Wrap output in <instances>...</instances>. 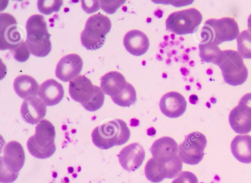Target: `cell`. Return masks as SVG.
<instances>
[{
  "instance_id": "1",
  "label": "cell",
  "mask_w": 251,
  "mask_h": 183,
  "mask_svg": "<svg viewBox=\"0 0 251 183\" xmlns=\"http://www.w3.org/2000/svg\"><path fill=\"white\" fill-rule=\"evenodd\" d=\"M130 136L126 123L119 119H113L96 127L91 137L93 143L101 149L126 143Z\"/></svg>"
},
{
  "instance_id": "2",
  "label": "cell",
  "mask_w": 251,
  "mask_h": 183,
  "mask_svg": "<svg viewBox=\"0 0 251 183\" xmlns=\"http://www.w3.org/2000/svg\"><path fill=\"white\" fill-rule=\"evenodd\" d=\"M55 136V128L52 124L47 119L41 120L35 127V134L27 141L30 154L40 159L51 157L56 150Z\"/></svg>"
},
{
  "instance_id": "3",
  "label": "cell",
  "mask_w": 251,
  "mask_h": 183,
  "mask_svg": "<svg viewBox=\"0 0 251 183\" xmlns=\"http://www.w3.org/2000/svg\"><path fill=\"white\" fill-rule=\"evenodd\" d=\"M201 34L203 39L201 42H210L217 46L236 38L239 29L233 18L210 19L205 22Z\"/></svg>"
},
{
  "instance_id": "4",
  "label": "cell",
  "mask_w": 251,
  "mask_h": 183,
  "mask_svg": "<svg viewBox=\"0 0 251 183\" xmlns=\"http://www.w3.org/2000/svg\"><path fill=\"white\" fill-rule=\"evenodd\" d=\"M217 65L222 71L225 82L230 85H240L247 79L248 69L243 58L237 51L222 50Z\"/></svg>"
},
{
  "instance_id": "5",
  "label": "cell",
  "mask_w": 251,
  "mask_h": 183,
  "mask_svg": "<svg viewBox=\"0 0 251 183\" xmlns=\"http://www.w3.org/2000/svg\"><path fill=\"white\" fill-rule=\"evenodd\" d=\"M111 28L110 19L102 14L91 16L80 34L81 44L88 50H96L102 46L106 35Z\"/></svg>"
},
{
  "instance_id": "6",
  "label": "cell",
  "mask_w": 251,
  "mask_h": 183,
  "mask_svg": "<svg viewBox=\"0 0 251 183\" xmlns=\"http://www.w3.org/2000/svg\"><path fill=\"white\" fill-rule=\"evenodd\" d=\"M202 20L201 13L191 8L171 13L166 21L167 29L173 33L185 35L193 33Z\"/></svg>"
},
{
  "instance_id": "7",
  "label": "cell",
  "mask_w": 251,
  "mask_h": 183,
  "mask_svg": "<svg viewBox=\"0 0 251 183\" xmlns=\"http://www.w3.org/2000/svg\"><path fill=\"white\" fill-rule=\"evenodd\" d=\"M205 136L199 132L188 134L178 146V156L182 162L190 165L198 164L203 159L206 146Z\"/></svg>"
},
{
  "instance_id": "8",
  "label": "cell",
  "mask_w": 251,
  "mask_h": 183,
  "mask_svg": "<svg viewBox=\"0 0 251 183\" xmlns=\"http://www.w3.org/2000/svg\"><path fill=\"white\" fill-rule=\"evenodd\" d=\"M182 162L178 155L168 162L158 161L153 157L146 163L145 174L147 179L152 183H159L165 178L177 177L181 172Z\"/></svg>"
},
{
  "instance_id": "9",
  "label": "cell",
  "mask_w": 251,
  "mask_h": 183,
  "mask_svg": "<svg viewBox=\"0 0 251 183\" xmlns=\"http://www.w3.org/2000/svg\"><path fill=\"white\" fill-rule=\"evenodd\" d=\"M229 122L233 130L239 134L251 131V93L245 94L229 114Z\"/></svg>"
},
{
  "instance_id": "10",
  "label": "cell",
  "mask_w": 251,
  "mask_h": 183,
  "mask_svg": "<svg viewBox=\"0 0 251 183\" xmlns=\"http://www.w3.org/2000/svg\"><path fill=\"white\" fill-rule=\"evenodd\" d=\"M0 158L1 165L19 175L25 160V154L23 146L17 141L8 142L5 145L3 155Z\"/></svg>"
},
{
  "instance_id": "11",
  "label": "cell",
  "mask_w": 251,
  "mask_h": 183,
  "mask_svg": "<svg viewBox=\"0 0 251 183\" xmlns=\"http://www.w3.org/2000/svg\"><path fill=\"white\" fill-rule=\"evenodd\" d=\"M83 66L81 58L72 53L63 56L58 62L55 69L57 78L63 82H71L80 73Z\"/></svg>"
},
{
  "instance_id": "12",
  "label": "cell",
  "mask_w": 251,
  "mask_h": 183,
  "mask_svg": "<svg viewBox=\"0 0 251 183\" xmlns=\"http://www.w3.org/2000/svg\"><path fill=\"white\" fill-rule=\"evenodd\" d=\"M119 163L126 171H134L142 164L145 151L139 143H131L124 147L118 155Z\"/></svg>"
},
{
  "instance_id": "13",
  "label": "cell",
  "mask_w": 251,
  "mask_h": 183,
  "mask_svg": "<svg viewBox=\"0 0 251 183\" xmlns=\"http://www.w3.org/2000/svg\"><path fill=\"white\" fill-rule=\"evenodd\" d=\"M187 107L184 97L178 92H170L164 94L160 99L159 107L161 112L170 118L182 115Z\"/></svg>"
},
{
  "instance_id": "14",
  "label": "cell",
  "mask_w": 251,
  "mask_h": 183,
  "mask_svg": "<svg viewBox=\"0 0 251 183\" xmlns=\"http://www.w3.org/2000/svg\"><path fill=\"white\" fill-rule=\"evenodd\" d=\"M95 85L84 75H79L70 82L69 92L71 98L81 105L87 103L94 93Z\"/></svg>"
},
{
  "instance_id": "15",
  "label": "cell",
  "mask_w": 251,
  "mask_h": 183,
  "mask_svg": "<svg viewBox=\"0 0 251 183\" xmlns=\"http://www.w3.org/2000/svg\"><path fill=\"white\" fill-rule=\"evenodd\" d=\"M27 38L25 42L37 44L50 40L46 22L43 16L34 14L27 20L25 24Z\"/></svg>"
},
{
  "instance_id": "16",
  "label": "cell",
  "mask_w": 251,
  "mask_h": 183,
  "mask_svg": "<svg viewBox=\"0 0 251 183\" xmlns=\"http://www.w3.org/2000/svg\"><path fill=\"white\" fill-rule=\"evenodd\" d=\"M151 152L155 160L168 162L178 155V146L173 138L163 137L154 141L151 146Z\"/></svg>"
},
{
  "instance_id": "17",
  "label": "cell",
  "mask_w": 251,
  "mask_h": 183,
  "mask_svg": "<svg viewBox=\"0 0 251 183\" xmlns=\"http://www.w3.org/2000/svg\"><path fill=\"white\" fill-rule=\"evenodd\" d=\"M47 111L46 105L39 97H33L25 99L21 107V114L26 122L35 124L45 117Z\"/></svg>"
},
{
  "instance_id": "18",
  "label": "cell",
  "mask_w": 251,
  "mask_h": 183,
  "mask_svg": "<svg viewBox=\"0 0 251 183\" xmlns=\"http://www.w3.org/2000/svg\"><path fill=\"white\" fill-rule=\"evenodd\" d=\"M125 47L130 54L141 56L149 49L150 43L147 35L139 30H131L125 35L123 40Z\"/></svg>"
},
{
  "instance_id": "19",
  "label": "cell",
  "mask_w": 251,
  "mask_h": 183,
  "mask_svg": "<svg viewBox=\"0 0 251 183\" xmlns=\"http://www.w3.org/2000/svg\"><path fill=\"white\" fill-rule=\"evenodd\" d=\"M64 95L62 85L53 79H48L40 86L38 96L46 106L57 104L62 100Z\"/></svg>"
},
{
  "instance_id": "20",
  "label": "cell",
  "mask_w": 251,
  "mask_h": 183,
  "mask_svg": "<svg viewBox=\"0 0 251 183\" xmlns=\"http://www.w3.org/2000/svg\"><path fill=\"white\" fill-rule=\"evenodd\" d=\"M127 82L124 75L116 71H109L100 78V88L111 98L121 93L126 88Z\"/></svg>"
},
{
  "instance_id": "21",
  "label": "cell",
  "mask_w": 251,
  "mask_h": 183,
  "mask_svg": "<svg viewBox=\"0 0 251 183\" xmlns=\"http://www.w3.org/2000/svg\"><path fill=\"white\" fill-rule=\"evenodd\" d=\"M13 87L16 93L24 100L37 97L40 88L33 77L25 74L19 75L15 79Z\"/></svg>"
},
{
  "instance_id": "22",
  "label": "cell",
  "mask_w": 251,
  "mask_h": 183,
  "mask_svg": "<svg viewBox=\"0 0 251 183\" xmlns=\"http://www.w3.org/2000/svg\"><path fill=\"white\" fill-rule=\"evenodd\" d=\"M23 42V33L17 23L5 26H0V50H12Z\"/></svg>"
},
{
  "instance_id": "23",
  "label": "cell",
  "mask_w": 251,
  "mask_h": 183,
  "mask_svg": "<svg viewBox=\"0 0 251 183\" xmlns=\"http://www.w3.org/2000/svg\"><path fill=\"white\" fill-rule=\"evenodd\" d=\"M230 148L232 155L238 161L245 163L251 162V136H236L231 141Z\"/></svg>"
},
{
  "instance_id": "24",
  "label": "cell",
  "mask_w": 251,
  "mask_h": 183,
  "mask_svg": "<svg viewBox=\"0 0 251 183\" xmlns=\"http://www.w3.org/2000/svg\"><path fill=\"white\" fill-rule=\"evenodd\" d=\"M199 47L200 57L203 61L217 64L222 50L217 45L210 42H201Z\"/></svg>"
},
{
  "instance_id": "25",
  "label": "cell",
  "mask_w": 251,
  "mask_h": 183,
  "mask_svg": "<svg viewBox=\"0 0 251 183\" xmlns=\"http://www.w3.org/2000/svg\"><path fill=\"white\" fill-rule=\"evenodd\" d=\"M113 101L122 107H129L136 101V92L133 86L129 83L124 90L117 95L111 97Z\"/></svg>"
},
{
  "instance_id": "26",
  "label": "cell",
  "mask_w": 251,
  "mask_h": 183,
  "mask_svg": "<svg viewBox=\"0 0 251 183\" xmlns=\"http://www.w3.org/2000/svg\"><path fill=\"white\" fill-rule=\"evenodd\" d=\"M236 39L238 52L243 58L251 59V31L243 30Z\"/></svg>"
},
{
  "instance_id": "27",
  "label": "cell",
  "mask_w": 251,
  "mask_h": 183,
  "mask_svg": "<svg viewBox=\"0 0 251 183\" xmlns=\"http://www.w3.org/2000/svg\"><path fill=\"white\" fill-rule=\"evenodd\" d=\"M104 94L100 87L95 85L93 96L87 103L82 106L88 111L94 112L99 110L103 104Z\"/></svg>"
},
{
  "instance_id": "28",
  "label": "cell",
  "mask_w": 251,
  "mask_h": 183,
  "mask_svg": "<svg viewBox=\"0 0 251 183\" xmlns=\"http://www.w3.org/2000/svg\"><path fill=\"white\" fill-rule=\"evenodd\" d=\"M63 3L61 0H38L37 7L39 11L45 15H50L52 12H58Z\"/></svg>"
},
{
  "instance_id": "29",
  "label": "cell",
  "mask_w": 251,
  "mask_h": 183,
  "mask_svg": "<svg viewBox=\"0 0 251 183\" xmlns=\"http://www.w3.org/2000/svg\"><path fill=\"white\" fill-rule=\"evenodd\" d=\"M14 59L18 62H25L30 56V51L25 42H22L16 48L10 50Z\"/></svg>"
},
{
  "instance_id": "30",
  "label": "cell",
  "mask_w": 251,
  "mask_h": 183,
  "mask_svg": "<svg viewBox=\"0 0 251 183\" xmlns=\"http://www.w3.org/2000/svg\"><path fill=\"white\" fill-rule=\"evenodd\" d=\"M125 1L123 0H99L100 6L108 14L114 13Z\"/></svg>"
},
{
  "instance_id": "31",
  "label": "cell",
  "mask_w": 251,
  "mask_h": 183,
  "mask_svg": "<svg viewBox=\"0 0 251 183\" xmlns=\"http://www.w3.org/2000/svg\"><path fill=\"white\" fill-rule=\"evenodd\" d=\"M172 183H199L196 176L190 171H182Z\"/></svg>"
},
{
  "instance_id": "32",
  "label": "cell",
  "mask_w": 251,
  "mask_h": 183,
  "mask_svg": "<svg viewBox=\"0 0 251 183\" xmlns=\"http://www.w3.org/2000/svg\"><path fill=\"white\" fill-rule=\"evenodd\" d=\"M81 6L88 13L96 12L100 8L99 0H82Z\"/></svg>"
},
{
  "instance_id": "33",
  "label": "cell",
  "mask_w": 251,
  "mask_h": 183,
  "mask_svg": "<svg viewBox=\"0 0 251 183\" xmlns=\"http://www.w3.org/2000/svg\"><path fill=\"white\" fill-rule=\"evenodd\" d=\"M248 30L251 31V14L250 15L248 19Z\"/></svg>"
},
{
  "instance_id": "34",
  "label": "cell",
  "mask_w": 251,
  "mask_h": 183,
  "mask_svg": "<svg viewBox=\"0 0 251 183\" xmlns=\"http://www.w3.org/2000/svg\"><path fill=\"white\" fill-rule=\"evenodd\" d=\"M74 171V169L73 167H69L68 168V171L70 173H72Z\"/></svg>"
},
{
  "instance_id": "35",
  "label": "cell",
  "mask_w": 251,
  "mask_h": 183,
  "mask_svg": "<svg viewBox=\"0 0 251 183\" xmlns=\"http://www.w3.org/2000/svg\"><path fill=\"white\" fill-rule=\"evenodd\" d=\"M64 181L66 183H68L69 182V180L67 177H65Z\"/></svg>"
},
{
  "instance_id": "36",
  "label": "cell",
  "mask_w": 251,
  "mask_h": 183,
  "mask_svg": "<svg viewBox=\"0 0 251 183\" xmlns=\"http://www.w3.org/2000/svg\"><path fill=\"white\" fill-rule=\"evenodd\" d=\"M52 176L53 178H56L57 177L56 173H53V174H52Z\"/></svg>"
},
{
  "instance_id": "37",
  "label": "cell",
  "mask_w": 251,
  "mask_h": 183,
  "mask_svg": "<svg viewBox=\"0 0 251 183\" xmlns=\"http://www.w3.org/2000/svg\"><path fill=\"white\" fill-rule=\"evenodd\" d=\"M73 177L75 178V177H76L77 175L76 174H73Z\"/></svg>"
}]
</instances>
